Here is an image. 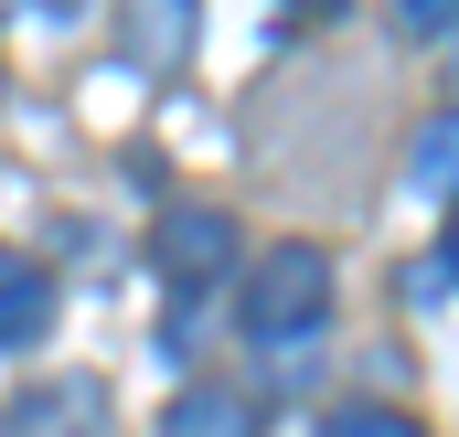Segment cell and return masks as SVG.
Returning a JSON list of instances; mask_svg holds the SVG:
<instances>
[{"instance_id": "cell-3", "label": "cell", "mask_w": 459, "mask_h": 437, "mask_svg": "<svg viewBox=\"0 0 459 437\" xmlns=\"http://www.w3.org/2000/svg\"><path fill=\"white\" fill-rule=\"evenodd\" d=\"M11 437H108V384H43V395H22L11 406Z\"/></svg>"}, {"instance_id": "cell-7", "label": "cell", "mask_w": 459, "mask_h": 437, "mask_svg": "<svg viewBox=\"0 0 459 437\" xmlns=\"http://www.w3.org/2000/svg\"><path fill=\"white\" fill-rule=\"evenodd\" d=\"M406 182H417V193H438V203L459 193V107H438L417 139H406Z\"/></svg>"}, {"instance_id": "cell-4", "label": "cell", "mask_w": 459, "mask_h": 437, "mask_svg": "<svg viewBox=\"0 0 459 437\" xmlns=\"http://www.w3.org/2000/svg\"><path fill=\"white\" fill-rule=\"evenodd\" d=\"M54 330V278L22 256V245H0V352H22V341H43Z\"/></svg>"}, {"instance_id": "cell-5", "label": "cell", "mask_w": 459, "mask_h": 437, "mask_svg": "<svg viewBox=\"0 0 459 437\" xmlns=\"http://www.w3.org/2000/svg\"><path fill=\"white\" fill-rule=\"evenodd\" d=\"M128 54H139L150 75H171V64L193 54V0H128Z\"/></svg>"}, {"instance_id": "cell-9", "label": "cell", "mask_w": 459, "mask_h": 437, "mask_svg": "<svg viewBox=\"0 0 459 437\" xmlns=\"http://www.w3.org/2000/svg\"><path fill=\"white\" fill-rule=\"evenodd\" d=\"M449 21H459V0H395V32H428V43H438Z\"/></svg>"}, {"instance_id": "cell-10", "label": "cell", "mask_w": 459, "mask_h": 437, "mask_svg": "<svg viewBox=\"0 0 459 437\" xmlns=\"http://www.w3.org/2000/svg\"><path fill=\"white\" fill-rule=\"evenodd\" d=\"M438 43H449V97H459V21H449V32H438Z\"/></svg>"}, {"instance_id": "cell-12", "label": "cell", "mask_w": 459, "mask_h": 437, "mask_svg": "<svg viewBox=\"0 0 459 437\" xmlns=\"http://www.w3.org/2000/svg\"><path fill=\"white\" fill-rule=\"evenodd\" d=\"M32 11H54V21H65V11H86V0H32Z\"/></svg>"}, {"instance_id": "cell-11", "label": "cell", "mask_w": 459, "mask_h": 437, "mask_svg": "<svg viewBox=\"0 0 459 437\" xmlns=\"http://www.w3.org/2000/svg\"><path fill=\"white\" fill-rule=\"evenodd\" d=\"M449 278H459V203H449Z\"/></svg>"}, {"instance_id": "cell-2", "label": "cell", "mask_w": 459, "mask_h": 437, "mask_svg": "<svg viewBox=\"0 0 459 437\" xmlns=\"http://www.w3.org/2000/svg\"><path fill=\"white\" fill-rule=\"evenodd\" d=\"M150 256H160V278H171V288H214V278L235 267V214H214V203H171Z\"/></svg>"}, {"instance_id": "cell-1", "label": "cell", "mask_w": 459, "mask_h": 437, "mask_svg": "<svg viewBox=\"0 0 459 437\" xmlns=\"http://www.w3.org/2000/svg\"><path fill=\"white\" fill-rule=\"evenodd\" d=\"M332 321V256L321 245H267L256 267H246V330L278 352V341H310V330Z\"/></svg>"}, {"instance_id": "cell-13", "label": "cell", "mask_w": 459, "mask_h": 437, "mask_svg": "<svg viewBox=\"0 0 459 437\" xmlns=\"http://www.w3.org/2000/svg\"><path fill=\"white\" fill-rule=\"evenodd\" d=\"M310 11H342V0H310Z\"/></svg>"}, {"instance_id": "cell-8", "label": "cell", "mask_w": 459, "mask_h": 437, "mask_svg": "<svg viewBox=\"0 0 459 437\" xmlns=\"http://www.w3.org/2000/svg\"><path fill=\"white\" fill-rule=\"evenodd\" d=\"M321 437H417V416H395V406H342V416H321Z\"/></svg>"}, {"instance_id": "cell-6", "label": "cell", "mask_w": 459, "mask_h": 437, "mask_svg": "<svg viewBox=\"0 0 459 437\" xmlns=\"http://www.w3.org/2000/svg\"><path fill=\"white\" fill-rule=\"evenodd\" d=\"M160 437H256V406L225 395V384H193V395H171Z\"/></svg>"}]
</instances>
